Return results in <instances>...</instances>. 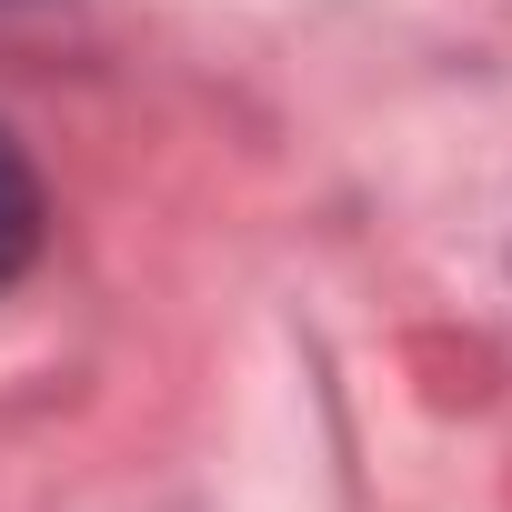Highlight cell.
<instances>
[{
  "label": "cell",
  "instance_id": "obj_1",
  "mask_svg": "<svg viewBox=\"0 0 512 512\" xmlns=\"http://www.w3.org/2000/svg\"><path fill=\"white\" fill-rule=\"evenodd\" d=\"M41 221H51V211H41V171L21 161L11 131H0V292L41 262Z\"/></svg>",
  "mask_w": 512,
  "mask_h": 512
}]
</instances>
